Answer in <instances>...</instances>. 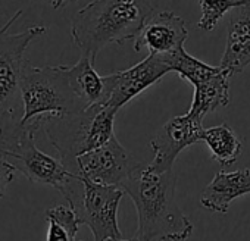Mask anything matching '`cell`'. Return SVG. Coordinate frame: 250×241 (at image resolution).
<instances>
[{
  "label": "cell",
  "instance_id": "6da1fadb",
  "mask_svg": "<svg viewBox=\"0 0 250 241\" xmlns=\"http://www.w3.org/2000/svg\"><path fill=\"white\" fill-rule=\"evenodd\" d=\"M137 210V231L131 241H187L193 223L177 203L174 171L158 172L140 165L121 184Z\"/></svg>",
  "mask_w": 250,
  "mask_h": 241
},
{
  "label": "cell",
  "instance_id": "7a4b0ae2",
  "mask_svg": "<svg viewBox=\"0 0 250 241\" xmlns=\"http://www.w3.org/2000/svg\"><path fill=\"white\" fill-rule=\"evenodd\" d=\"M155 8V0H93L71 22L72 41L81 55L96 60L107 44L134 40Z\"/></svg>",
  "mask_w": 250,
  "mask_h": 241
},
{
  "label": "cell",
  "instance_id": "3957f363",
  "mask_svg": "<svg viewBox=\"0 0 250 241\" xmlns=\"http://www.w3.org/2000/svg\"><path fill=\"white\" fill-rule=\"evenodd\" d=\"M22 14V9L17 11L8 24L0 28V156L15 147L25 128L21 97V77L27 62L25 50L33 40L46 33L43 25H33L11 34L9 28Z\"/></svg>",
  "mask_w": 250,
  "mask_h": 241
},
{
  "label": "cell",
  "instance_id": "277c9868",
  "mask_svg": "<svg viewBox=\"0 0 250 241\" xmlns=\"http://www.w3.org/2000/svg\"><path fill=\"white\" fill-rule=\"evenodd\" d=\"M116 109L97 104L75 113L40 116L42 128L72 172L78 156L106 144L113 136Z\"/></svg>",
  "mask_w": 250,
  "mask_h": 241
},
{
  "label": "cell",
  "instance_id": "5b68a950",
  "mask_svg": "<svg viewBox=\"0 0 250 241\" xmlns=\"http://www.w3.org/2000/svg\"><path fill=\"white\" fill-rule=\"evenodd\" d=\"M21 97L24 125L40 116L75 113L85 109L69 85L65 65L39 68L27 60L21 77Z\"/></svg>",
  "mask_w": 250,
  "mask_h": 241
},
{
  "label": "cell",
  "instance_id": "8992f818",
  "mask_svg": "<svg viewBox=\"0 0 250 241\" xmlns=\"http://www.w3.org/2000/svg\"><path fill=\"white\" fill-rule=\"evenodd\" d=\"M124 193L121 187L96 184L75 174L62 194L74 209L80 223L90 228L94 241H104L122 238L118 209Z\"/></svg>",
  "mask_w": 250,
  "mask_h": 241
},
{
  "label": "cell",
  "instance_id": "52a82bcc",
  "mask_svg": "<svg viewBox=\"0 0 250 241\" xmlns=\"http://www.w3.org/2000/svg\"><path fill=\"white\" fill-rule=\"evenodd\" d=\"M42 130L40 118L25 124V128L12 150L3 155L17 169L31 182L46 184L63 193L65 187L75 175L61 159H55L36 146V134Z\"/></svg>",
  "mask_w": 250,
  "mask_h": 241
},
{
  "label": "cell",
  "instance_id": "ba28073f",
  "mask_svg": "<svg viewBox=\"0 0 250 241\" xmlns=\"http://www.w3.org/2000/svg\"><path fill=\"white\" fill-rule=\"evenodd\" d=\"M140 165L113 136L102 147L78 156L72 172L96 184L121 187Z\"/></svg>",
  "mask_w": 250,
  "mask_h": 241
},
{
  "label": "cell",
  "instance_id": "9c48e42d",
  "mask_svg": "<svg viewBox=\"0 0 250 241\" xmlns=\"http://www.w3.org/2000/svg\"><path fill=\"white\" fill-rule=\"evenodd\" d=\"M203 131V119H199L188 112L171 118L150 141L155 155L149 166L158 172L171 171L178 155L188 146L200 141Z\"/></svg>",
  "mask_w": 250,
  "mask_h": 241
},
{
  "label": "cell",
  "instance_id": "30bf717a",
  "mask_svg": "<svg viewBox=\"0 0 250 241\" xmlns=\"http://www.w3.org/2000/svg\"><path fill=\"white\" fill-rule=\"evenodd\" d=\"M169 72H172V68L165 56L149 53L147 58L134 66L115 72V85L106 104L119 110Z\"/></svg>",
  "mask_w": 250,
  "mask_h": 241
},
{
  "label": "cell",
  "instance_id": "8fae6325",
  "mask_svg": "<svg viewBox=\"0 0 250 241\" xmlns=\"http://www.w3.org/2000/svg\"><path fill=\"white\" fill-rule=\"evenodd\" d=\"M188 37L186 22L177 14L164 11L152 14L134 39V50H147L152 55L168 56L181 47Z\"/></svg>",
  "mask_w": 250,
  "mask_h": 241
},
{
  "label": "cell",
  "instance_id": "7c38bea8",
  "mask_svg": "<svg viewBox=\"0 0 250 241\" xmlns=\"http://www.w3.org/2000/svg\"><path fill=\"white\" fill-rule=\"evenodd\" d=\"M93 63V59L81 55L75 65L66 66L69 85L85 109L90 106L106 104L115 85V72L102 77L97 74Z\"/></svg>",
  "mask_w": 250,
  "mask_h": 241
},
{
  "label": "cell",
  "instance_id": "4fadbf2b",
  "mask_svg": "<svg viewBox=\"0 0 250 241\" xmlns=\"http://www.w3.org/2000/svg\"><path fill=\"white\" fill-rule=\"evenodd\" d=\"M250 65V0L234 9L227 33L225 52L221 65L231 77Z\"/></svg>",
  "mask_w": 250,
  "mask_h": 241
},
{
  "label": "cell",
  "instance_id": "5bb4252c",
  "mask_svg": "<svg viewBox=\"0 0 250 241\" xmlns=\"http://www.w3.org/2000/svg\"><path fill=\"white\" fill-rule=\"evenodd\" d=\"M250 193V168L219 171L200 194V204L216 213H227L229 204Z\"/></svg>",
  "mask_w": 250,
  "mask_h": 241
},
{
  "label": "cell",
  "instance_id": "9a60e30c",
  "mask_svg": "<svg viewBox=\"0 0 250 241\" xmlns=\"http://www.w3.org/2000/svg\"><path fill=\"white\" fill-rule=\"evenodd\" d=\"M229 80L231 75L222 68L208 81L194 85V96L188 113L203 119L218 107H225L229 103Z\"/></svg>",
  "mask_w": 250,
  "mask_h": 241
},
{
  "label": "cell",
  "instance_id": "2e32d148",
  "mask_svg": "<svg viewBox=\"0 0 250 241\" xmlns=\"http://www.w3.org/2000/svg\"><path fill=\"white\" fill-rule=\"evenodd\" d=\"M202 140L210 150V156L221 166L234 165L243 150V143L227 124L205 128Z\"/></svg>",
  "mask_w": 250,
  "mask_h": 241
},
{
  "label": "cell",
  "instance_id": "e0dca14e",
  "mask_svg": "<svg viewBox=\"0 0 250 241\" xmlns=\"http://www.w3.org/2000/svg\"><path fill=\"white\" fill-rule=\"evenodd\" d=\"M165 58L171 65L172 72H177L183 80H187L193 87L203 81H208L222 69L221 66H212L196 59L194 56L188 55L184 47Z\"/></svg>",
  "mask_w": 250,
  "mask_h": 241
},
{
  "label": "cell",
  "instance_id": "ac0fdd59",
  "mask_svg": "<svg viewBox=\"0 0 250 241\" xmlns=\"http://www.w3.org/2000/svg\"><path fill=\"white\" fill-rule=\"evenodd\" d=\"M46 219L49 223L46 241H75L80 221L74 209L68 206H55L46 210Z\"/></svg>",
  "mask_w": 250,
  "mask_h": 241
},
{
  "label": "cell",
  "instance_id": "d6986e66",
  "mask_svg": "<svg viewBox=\"0 0 250 241\" xmlns=\"http://www.w3.org/2000/svg\"><path fill=\"white\" fill-rule=\"evenodd\" d=\"M200 6V20L196 27L202 31H212L227 12L247 3V0H197Z\"/></svg>",
  "mask_w": 250,
  "mask_h": 241
},
{
  "label": "cell",
  "instance_id": "ffe728a7",
  "mask_svg": "<svg viewBox=\"0 0 250 241\" xmlns=\"http://www.w3.org/2000/svg\"><path fill=\"white\" fill-rule=\"evenodd\" d=\"M17 169L15 166L3 156H0V199L5 197V191L6 187L11 184V181L14 180Z\"/></svg>",
  "mask_w": 250,
  "mask_h": 241
},
{
  "label": "cell",
  "instance_id": "44dd1931",
  "mask_svg": "<svg viewBox=\"0 0 250 241\" xmlns=\"http://www.w3.org/2000/svg\"><path fill=\"white\" fill-rule=\"evenodd\" d=\"M50 2V5L55 8V9H59V8H62V6H65L69 0H49Z\"/></svg>",
  "mask_w": 250,
  "mask_h": 241
},
{
  "label": "cell",
  "instance_id": "7402d4cb",
  "mask_svg": "<svg viewBox=\"0 0 250 241\" xmlns=\"http://www.w3.org/2000/svg\"><path fill=\"white\" fill-rule=\"evenodd\" d=\"M104 241H131V240H124V238H107Z\"/></svg>",
  "mask_w": 250,
  "mask_h": 241
}]
</instances>
